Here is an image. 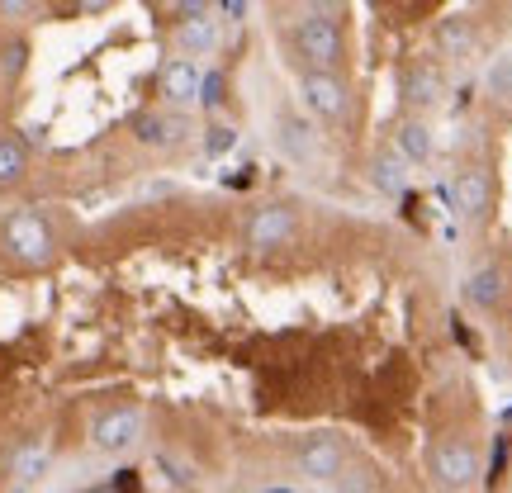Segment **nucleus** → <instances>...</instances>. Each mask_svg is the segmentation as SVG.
<instances>
[{"label":"nucleus","instance_id":"20","mask_svg":"<svg viewBox=\"0 0 512 493\" xmlns=\"http://www.w3.org/2000/svg\"><path fill=\"white\" fill-rule=\"evenodd\" d=\"M332 489L337 493H375V470L370 465H342V475L332 479Z\"/></svg>","mask_w":512,"mask_h":493},{"label":"nucleus","instance_id":"7","mask_svg":"<svg viewBox=\"0 0 512 493\" xmlns=\"http://www.w3.org/2000/svg\"><path fill=\"white\" fill-rule=\"evenodd\" d=\"M304 100H309V110L323 114V119H342V114H347V86L332 72H304Z\"/></svg>","mask_w":512,"mask_h":493},{"label":"nucleus","instance_id":"14","mask_svg":"<svg viewBox=\"0 0 512 493\" xmlns=\"http://www.w3.org/2000/svg\"><path fill=\"white\" fill-rule=\"evenodd\" d=\"M437 43H441V53H446V57H465L470 48H475V24H470L465 15L441 19V24H437Z\"/></svg>","mask_w":512,"mask_h":493},{"label":"nucleus","instance_id":"18","mask_svg":"<svg viewBox=\"0 0 512 493\" xmlns=\"http://www.w3.org/2000/svg\"><path fill=\"white\" fill-rule=\"evenodd\" d=\"M29 171V152L19 138H0V185H19Z\"/></svg>","mask_w":512,"mask_h":493},{"label":"nucleus","instance_id":"5","mask_svg":"<svg viewBox=\"0 0 512 493\" xmlns=\"http://www.w3.org/2000/svg\"><path fill=\"white\" fill-rule=\"evenodd\" d=\"M294 233H299V219H294L290 204H266V209H256L252 223H247V242H252L256 252H275V247H285Z\"/></svg>","mask_w":512,"mask_h":493},{"label":"nucleus","instance_id":"16","mask_svg":"<svg viewBox=\"0 0 512 493\" xmlns=\"http://www.w3.org/2000/svg\"><path fill=\"white\" fill-rule=\"evenodd\" d=\"M219 10H209V15H195V19H185L181 29H176V43H181V48H214V43H219Z\"/></svg>","mask_w":512,"mask_h":493},{"label":"nucleus","instance_id":"22","mask_svg":"<svg viewBox=\"0 0 512 493\" xmlns=\"http://www.w3.org/2000/svg\"><path fill=\"white\" fill-rule=\"evenodd\" d=\"M233 147H238V128L214 124L204 133V152H209V157H223V152H233Z\"/></svg>","mask_w":512,"mask_h":493},{"label":"nucleus","instance_id":"23","mask_svg":"<svg viewBox=\"0 0 512 493\" xmlns=\"http://www.w3.org/2000/svg\"><path fill=\"white\" fill-rule=\"evenodd\" d=\"M110 489L114 493H133V489H138V470H119V479H114Z\"/></svg>","mask_w":512,"mask_h":493},{"label":"nucleus","instance_id":"2","mask_svg":"<svg viewBox=\"0 0 512 493\" xmlns=\"http://www.w3.org/2000/svg\"><path fill=\"white\" fill-rule=\"evenodd\" d=\"M5 247H10L24 266H43V261L53 256V228L43 223V214L24 209V214H15V219L5 223Z\"/></svg>","mask_w":512,"mask_h":493},{"label":"nucleus","instance_id":"9","mask_svg":"<svg viewBox=\"0 0 512 493\" xmlns=\"http://www.w3.org/2000/svg\"><path fill=\"white\" fill-rule=\"evenodd\" d=\"M162 95L171 100V105H190V100H200V67H195L190 57L166 62L162 67Z\"/></svg>","mask_w":512,"mask_h":493},{"label":"nucleus","instance_id":"10","mask_svg":"<svg viewBox=\"0 0 512 493\" xmlns=\"http://www.w3.org/2000/svg\"><path fill=\"white\" fill-rule=\"evenodd\" d=\"M441 91H446V81H441V67H432V62H413L408 76H403V100L408 105H437Z\"/></svg>","mask_w":512,"mask_h":493},{"label":"nucleus","instance_id":"1","mask_svg":"<svg viewBox=\"0 0 512 493\" xmlns=\"http://www.w3.org/2000/svg\"><path fill=\"white\" fill-rule=\"evenodd\" d=\"M299 53L313 62V72H328L342 62L347 53V43H342V29H337V19H328V10H309V15L299 19Z\"/></svg>","mask_w":512,"mask_h":493},{"label":"nucleus","instance_id":"6","mask_svg":"<svg viewBox=\"0 0 512 493\" xmlns=\"http://www.w3.org/2000/svg\"><path fill=\"white\" fill-rule=\"evenodd\" d=\"M143 432V413L138 408H110V413H100L91 427V441L95 451H128L133 441Z\"/></svg>","mask_w":512,"mask_h":493},{"label":"nucleus","instance_id":"15","mask_svg":"<svg viewBox=\"0 0 512 493\" xmlns=\"http://www.w3.org/2000/svg\"><path fill=\"white\" fill-rule=\"evenodd\" d=\"M394 152H399L403 162H427V157H432V133H427V124H418V119L399 124V133H394Z\"/></svg>","mask_w":512,"mask_h":493},{"label":"nucleus","instance_id":"19","mask_svg":"<svg viewBox=\"0 0 512 493\" xmlns=\"http://www.w3.org/2000/svg\"><path fill=\"white\" fill-rule=\"evenodd\" d=\"M280 143H285V152H294V157H309L313 152V133L294 114H280Z\"/></svg>","mask_w":512,"mask_h":493},{"label":"nucleus","instance_id":"4","mask_svg":"<svg viewBox=\"0 0 512 493\" xmlns=\"http://www.w3.org/2000/svg\"><path fill=\"white\" fill-rule=\"evenodd\" d=\"M294 465H299V475L328 479L332 484V479L342 475V465H347V446H342V437H332V432H318V437H309L299 446Z\"/></svg>","mask_w":512,"mask_h":493},{"label":"nucleus","instance_id":"13","mask_svg":"<svg viewBox=\"0 0 512 493\" xmlns=\"http://www.w3.org/2000/svg\"><path fill=\"white\" fill-rule=\"evenodd\" d=\"M133 133H138V143H147V147H166L181 138V119L143 110V114H133Z\"/></svg>","mask_w":512,"mask_h":493},{"label":"nucleus","instance_id":"17","mask_svg":"<svg viewBox=\"0 0 512 493\" xmlns=\"http://www.w3.org/2000/svg\"><path fill=\"white\" fill-rule=\"evenodd\" d=\"M48 460H53V451H48V441H29V446H19L15 460H10V475L15 479H38L43 470H48Z\"/></svg>","mask_w":512,"mask_h":493},{"label":"nucleus","instance_id":"11","mask_svg":"<svg viewBox=\"0 0 512 493\" xmlns=\"http://www.w3.org/2000/svg\"><path fill=\"white\" fill-rule=\"evenodd\" d=\"M503 294H508V275L498 271V266H479V271H470V280H465V299H470L475 309H498Z\"/></svg>","mask_w":512,"mask_h":493},{"label":"nucleus","instance_id":"24","mask_svg":"<svg viewBox=\"0 0 512 493\" xmlns=\"http://www.w3.org/2000/svg\"><path fill=\"white\" fill-rule=\"evenodd\" d=\"M214 10H219V15H233V19L247 15V5H242V0H228V5H214Z\"/></svg>","mask_w":512,"mask_h":493},{"label":"nucleus","instance_id":"12","mask_svg":"<svg viewBox=\"0 0 512 493\" xmlns=\"http://www.w3.org/2000/svg\"><path fill=\"white\" fill-rule=\"evenodd\" d=\"M366 176L375 190H384V195H403V190H408V162H403L399 152H375Z\"/></svg>","mask_w":512,"mask_h":493},{"label":"nucleus","instance_id":"21","mask_svg":"<svg viewBox=\"0 0 512 493\" xmlns=\"http://www.w3.org/2000/svg\"><path fill=\"white\" fill-rule=\"evenodd\" d=\"M223 100H228V76L223 72L200 76V105L204 110H214V105H223Z\"/></svg>","mask_w":512,"mask_h":493},{"label":"nucleus","instance_id":"8","mask_svg":"<svg viewBox=\"0 0 512 493\" xmlns=\"http://www.w3.org/2000/svg\"><path fill=\"white\" fill-rule=\"evenodd\" d=\"M451 204H456V214H465V219H479L489 209V176L479 166L460 171L456 185H451Z\"/></svg>","mask_w":512,"mask_h":493},{"label":"nucleus","instance_id":"3","mask_svg":"<svg viewBox=\"0 0 512 493\" xmlns=\"http://www.w3.org/2000/svg\"><path fill=\"white\" fill-rule=\"evenodd\" d=\"M432 479L441 489H470L479 479V456L465 441H441L432 451Z\"/></svg>","mask_w":512,"mask_h":493}]
</instances>
